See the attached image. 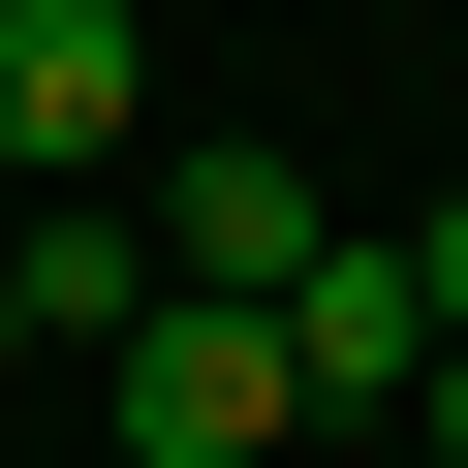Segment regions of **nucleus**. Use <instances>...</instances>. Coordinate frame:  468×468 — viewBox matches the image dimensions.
<instances>
[{
  "mask_svg": "<svg viewBox=\"0 0 468 468\" xmlns=\"http://www.w3.org/2000/svg\"><path fill=\"white\" fill-rule=\"evenodd\" d=\"M313 250H344V218H313L282 125H187V156H156V282H187V313H282Z\"/></svg>",
  "mask_w": 468,
  "mask_h": 468,
  "instance_id": "1",
  "label": "nucleus"
},
{
  "mask_svg": "<svg viewBox=\"0 0 468 468\" xmlns=\"http://www.w3.org/2000/svg\"><path fill=\"white\" fill-rule=\"evenodd\" d=\"M94 156H156V32L125 0H0V187H94Z\"/></svg>",
  "mask_w": 468,
  "mask_h": 468,
  "instance_id": "2",
  "label": "nucleus"
},
{
  "mask_svg": "<svg viewBox=\"0 0 468 468\" xmlns=\"http://www.w3.org/2000/svg\"><path fill=\"white\" fill-rule=\"evenodd\" d=\"M94 406H125V468H250V437H282V313H156Z\"/></svg>",
  "mask_w": 468,
  "mask_h": 468,
  "instance_id": "3",
  "label": "nucleus"
},
{
  "mask_svg": "<svg viewBox=\"0 0 468 468\" xmlns=\"http://www.w3.org/2000/svg\"><path fill=\"white\" fill-rule=\"evenodd\" d=\"M313 406H437V282H406V250H313V282H282V437H313Z\"/></svg>",
  "mask_w": 468,
  "mask_h": 468,
  "instance_id": "4",
  "label": "nucleus"
},
{
  "mask_svg": "<svg viewBox=\"0 0 468 468\" xmlns=\"http://www.w3.org/2000/svg\"><path fill=\"white\" fill-rule=\"evenodd\" d=\"M0 282H32V344H94V375L187 313V282H156V218H94V187H63V218H0Z\"/></svg>",
  "mask_w": 468,
  "mask_h": 468,
  "instance_id": "5",
  "label": "nucleus"
},
{
  "mask_svg": "<svg viewBox=\"0 0 468 468\" xmlns=\"http://www.w3.org/2000/svg\"><path fill=\"white\" fill-rule=\"evenodd\" d=\"M406 437H437V468H468V344H437V406H406Z\"/></svg>",
  "mask_w": 468,
  "mask_h": 468,
  "instance_id": "6",
  "label": "nucleus"
},
{
  "mask_svg": "<svg viewBox=\"0 0 468 468\" xmlns=\"http://www.w3.org/2000/svg\"><path fill=\"white\" fill-rule=\"evenodd\" d=\"M0 375H32V282H0Z\"/></svg>",
  "mask_w": 468,
  "mask_h": 468,
  "instance_id": "7",
  "label": "nucleus"
}]
</instances>
